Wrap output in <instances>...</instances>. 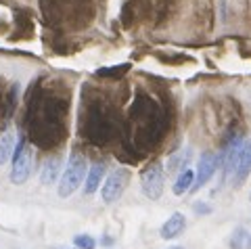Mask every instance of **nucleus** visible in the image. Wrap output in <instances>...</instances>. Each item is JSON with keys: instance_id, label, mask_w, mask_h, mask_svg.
<instances>
[{"instance_id": "423d86ee", "label": "nucleus", "mask_w": 251, "mask_h": 249, "mask_svg": "<svg viewBox=\"0 0 251 249\" xmlns=\"http://www.w3.org/2000/svg\"><path fill=\"white\" fill-rule=\"evenodd\" d=\"M216 170H218V155L214 151L201 153L199 163H197V172H195V184H193L191 191L195 193V191L203 189V186H205L211 178H214Z\"/></svg>"}, {"instance_id": "2eb2a0df", "label": "nucleus", "mask_w": 251, "mask_h": 249, "mask_svg": "<svg viewBox=\"0 0 251 249\" xmlns=\"http://www.w3.org/2000/svg\"><path fill=\"white\" fill-rule=\"evenodd\" d=\"M249 235L245 232V228H237L232 232V241H230V245L232 249H245V245H243V241H247Z\"/></svg>"}, {"instance_id": "f3484780", "label": "nucleus", "mask_w": 251, "mask_h": 249, "mask_svg": "<svg viewBox=\"0 0 251 249\" xmlns=\"http://www.w3.org/2000/svg\"><path fill=\"white\" fill-rule=\"evenodd\" d=\"M168 249H184V247H180V245H172V247H168Z\"/></svg>"}, {"instance_id": "9b49d317", "label": "nucleus", "mask_w": 251, "mask_h": 249, "mask_svg": "<svg viewBox=\"0 0 251 249\" xmlns=\"http://www.w3.org/2000/svg\"><path fill=\"white\" fill-rule=\"evenodd\" d=\"M193 184H195V170L186 168V170H182V172L178 174L174 186H172V193L180 197V195H184V193H191Z\"/></svg>"}, {"instance_id": "f257e3e1", "label": "nucleus", "mask_w": 251, "mask_h": 249, "mask_svg": "<svg viewBox=\"0 0 251 249\" xmlns=\"http://www.w3.org/2000/svg\"><path fill=\"white\" fill-rule=\"evenodd\" d=\"M63 113L65 109L59 100L44 99L36 103V118H31V138L38 145H50V136L61 141L63 132Z\"/></svg>"}, {"instance_id": "0eeeda50", "label": "nucleus", "mask_w": 251, "mask_h": 249, "mask_svg": "<svg viewBox=\"0 0 251 249\" xmlns=\"http://www.w3.org/2000/svg\"><path fill=\"white\" fill-rule=\"evenodd\" d=\"M184 228H186V218H184V214H182V212H174L166 222L161 224L159 237H161V239H166V241L178 239V237L184 232Z\"/></svg>"}, {"instance_id": "7ed1b4c3", "label": "nucleus", "mask_w": 251, "mask_h": 249, "mask_svg": "<svg viewBox=\"0 0 251 249\" xmlns=\"http://www.w3.org/2000/svg\"><path fill=\"white\" fill-rule=\"evenodd\" d=\"M31 166H34V151L25 143V138H17V147L13 153V168H11V182L13 184H25L31 176Z\"/></svg>"}, {"instance_id": "dca6fc26", "label": "nucleus", "mask_w": 251, "mask_h": 249, "mask_svg": "<svg viewBox=\"0 0 251 249\" xmlns=\"http://www.w3.org/2000/svg\"><path fill=\"white\" fill-rule=\"evenodd\" d=\"M193 209H195V214H203V216L211 214V205H207V203H199V201H195V203H193Z\"/></svg>"}, {"instance_id": "39448f33", "label": "nucleus", "mask_w": 251, "mask_h": 249, "mask_svg": "<svg viewBox=\"0 0 251 249\" xmlns=\"http://www.w3.org/2000/svg\"><path fill=\"white\" fill-rule=\"evenodd\" d=\"M128 180H130V172L126 168H115L113 172H109L105 176L103 184H100V199L105 203H113L122 197V193L126 191L128 186Z\"/></svg>"}, {"instance_id": "6ab92c4d", "label": "nucleus", "mask_w": 251, "mask_h": 249, "mask_svg": "<svg viewBox=\"0 0 251 249\" xmlns=\"http://www.w3.org/2000/svg\"><path fill=\"white\" fill-rule=\"evenodd\" d=\"M74 249H77V247H74Z\"/></svg>"}, {"instance_id": "6e6552de", "label": "nucleus", "mask_w": 251, "mask_h": 249, "mask_svg": "<svg viewBox=\"0 0 251 249\" xmlns=\"http://www.w3.org/2000/svg\"><path fill=\"white\" fill-rule=\"evenodd\" d=\"M249 174H251V141H243L239 163H237V170H234V186H241Z\"/></svg>"}, {"instance_id": "1a4fd4ad", "label": "nucleus", "mask_w": 251, "mask_h": 249, "mask_svg": "<svg viewBox=\"0 0 251 249\" xmlns=\"http://www.w3.org/2000/svg\"><path fill=\"white\" fill-rule=\"evenodd\" d=\"M105 176H107L105 163H100V161L92 163V166L88 168V174H86V180H84V193H86V195H94V193L100 189Z\"/></svg>"}, {"instance_id": "f03ea898", "label": "nucleus", "mask_w": 251, "mask_h": 249, "mask_svg": "<svg viewBox=\"0 0 251 249\" xmlns=\"http://www.w3.org/2000/svg\"><path fill=\"white\" fill-rule=\"evenodd\" d=\"M86 174H88V168H86V157L82 153L72 151V155L67 157V166H65V170H63V176L59 180V189H57L59 197H63V199L72 197L74 193L82 186Z\"/></svg>"}, {"instance_id": "4468645a", "label": "nucleus", "mask_w": 251, "mask_h": 249, "mask_svg": "<svg viewBox=\"0 0 251 249\" xmlns=\"http://www.w3.org/2000/svg\"><path fill=\"white\" fill-rule=\"evenodd\" d=\"M74 245L77 249H94L97 247V241H94L92 235H75L74 237Z\"/></svg>"}, {"instance_id": "a211bd4d", "label": "nucleus", "mask_w": 251, "mask_h": 249, "mask_svg": "<svg viewBox=\"0 0 251 249\" xmlns=\"http://www.w3.org/2000/svg\"><path fill=\"white\" fill-rule=\"evenodd\" d=\"M0 105H2V100H0Z\"/></svg>"}, {"instance_id": "20e7f679", "label": "nucleus", "mask_w": 251, "mask_h": 249, "mask_svg": "<svg viewBox=\"0 0 251 249\" xmlns=\"http://www.w3.org/2000/svg\"><path fill=\"white\" fill-rule=\"evenodd\" d=\"M163 186H166V172H163L161 163L159 161H153L143 170L140 174V189H143L145 197L157 201L163 195Z\"/></svg>"}, {"instance_id": "f8f14e48", "label": "nucleus", "mask_w": 251, "mask_h": 249, "mask_svg": "<svg viewBox=\"0 0 251 249\" xmlns=\"http://www.w3.org/2000/svg\"><path fill=\"white\" fill-rule=\"evenodd\" d=\"M188 159H191V149H182V151H178V153L172 155V157L168 159V176L178 172V170H180V172L186 170Z\"/></svg>"}, {"instance_id": "ddd939ff", "label": "nucleus", "mask_w": 251, "mask_h": 249, "mask_svg": "<svg viewBox=\"0 0 251 249\" xmlns=\"http://www.w3.org/2000/svg\"><path fill=\"white\" fill-rule=\"evenodd\" d=\"M59 170H61V157H52L44 163L42 168V174H40V182L42 184H52L54 178L59 176Z\"/></svg>"}, {"instance_id": "9d476101", "label": "nucleus", "mask_w": 251, "mask_h": 249, "mask_svg": "<svg viewBox=\"0 0 251 249\" xmlns=\"http://www.w3.org/2000/svg\"><path fill=\"white\" fill-rule=\"evenodd\" d=\"M15 147H17V136L13 132H2L0 134V166H6L13 159Z\"/></svg>"}]
</instances>
